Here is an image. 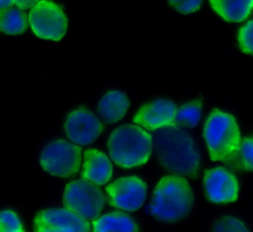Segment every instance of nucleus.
<instances>
[{
    "instance_id": "1",
    "label": "nucleus",
    "mask_w": 253,
    "mask_h": 232,
    "mask_svg": "<svg viewBox=\"0 0 253 232\" xmlns=\"http://www.w3.org/2000/svg\"><path fill=\"white\" fill-rule=\"evenodd\" d=\"M156 157L161 166L174 175L195 178L200 153L191 135L174 123L162 126L153 135Z\"/></svg>"
},
{
    "instance_id": "2",
    "label": "nucleus",
    "mask_w": 253,
    "mask_h": 232,
    "mask_svg": "<svg viewBox=\"0 0 253 232\" xmlns=\"http://www.w3.org/2000/svg\"><path fill=\"white\" fill-rule=\"evenodd\" d=\"M194 204V195L188 181L179 175H167L156 185L149 212L158 220L173 222L187 216Z\"/></svg>"
},
{
    "instance_id": "3",
    "label": "nucleus",
    "mask_w": 253,
    "mask_h": 232,
    "mask_svg": "<svg viewBox=\"0 0 253 232\" xmlns=\"http://www.w3.org/2000/svg\"><path fill=\"white\" fill-rule=\"evenodd\" d=\"M107 146L117 165L132 168L145 164L152 153V136L136 124H125L111 133Z\"/></svg>"
},
{
    "instance_id": "4",
    "label": "nucleus",
    "mask_w": 253,
    "mask_h": 232,
    "mask_svg": "<svg viewBox=\"0 0 253 232\" xmlns=\"http://www.w3.org/2000/svg\"><path fill=\"white\" fill-rule=\"evenodd\" d=\"M204 138L212 161L224 162L238 147L241 140L235 117L218 109L209 115L204 127Z\"/></svg>"
},
{
    "instance_id": "5",
    "label": "nucleus",
    "mask_w": 253,
    "mask_h": 232,
    "mask_svg": "<svg viewBox=\"0 0 253 232\" xmlns=\"http://www.w3.org/2000/svg\"><path fill=\"white\" fill-rule=\"evenodd\" d=\"M105 201V194L98 185L85 178L67 184L63 193L64 207L88 221L99 217Z\"/></svg>"
},
{
    "instance_id": "6",
    "label": "nucleus",
    "mask_w": 253,
    "mask_h": 232,
    "mask_svg": "<svg viewBox=\"0 0 253 232\" xmlns=\"http://www.w3.org/2000/svg\"><path fill=\"white\" fill-rule=\"evenodd\" d=\"M81 160V148L63 139L49 142L40 157L42 169L48 174L60 178H68L76 174Z\"/></svg>"
},
{
    "instance_id": "7",
    "label": "nucleus",
    "mask_w": 253,
    "mask_h": 232,
    "mask_svg": "<svg viewBox=\"0 0 253 232\" xmlns=\"http://www.w3.org/2000/svg\"><path fill=\"white\" fill-rule=\"evenodd\" d=\"M29 23L37 37L51 40L61 39L68 26L62 8L50 0H41L31 9Z\"/></svg>"
},
{
    "instance_id": "8",
    "label": "nucleus",
    "mask_w": 253,
    "mask_h": 232,
    "mask_svg": "<svg viewBox=\"0 0 253 232\" xmlns=\"http://www.w3.org/2000/svg\"><path fill=\"white\" fill-rule=\"evenodd\" d=\"M111 206L126 211L140 208L146 197V184L136 176L123 177L106 188Z\"/></svg>"
},
{
    "instance_id": "9",
    "label": "nucleus",
    "mask_w": 253,
    "mask_h": 232,
    "mask_svg": "<svg viewBox=\"0 0 253 232\" xmlns=\"http://www.w3.org/2000/svg\"><path fill=\"white\" fill-rule=\"evenodd\" d=\"M34 229L38 232H88L91 227L88 220L67 208H49L42 210L36 215Z\"/></svg>"
},
{
    "instance_id": "10",
    "label": "nucleus",
    "mask_w": 253,
    "mask_h": 232,
    "mask_svg": "<svg viewBox=\"0 0 253 232\" xmlns=\"http://www.w3.org/2000/svg\"><path fill=\"white\" fill-rule=\"evenodd\" d=\"M204 190L211 202L227 203L237 200L239 189L232 173L223 167H215L205 172Z\"/></svg>"
},
{
    "instance_id": "11",
    "label": "nucleus",
    "mask_w": 253,
    "mask_h": 232,
    "mask_svg": "<svg viewBox=\"0 0 253 232\" xmlns=\"http://www.w3.org/2000/svg\"><path fill=\"white\" fill-rule=\"evenodd\" d=\"M64 129L71 141L79 145H88L102 133L103 124L93 113L85 108H78L67 116Z\"/></svg>"
},
{
    "instance_id": "12",
    "label": "nucleus",
    "mask_w": 253,
    "mask_h": 232,
    "mask_svg": "<svg viewBox=\"0 0 253 232\" xmlns=\"http://www.w3.org/2000/svg\"><path fill=\"white\" fill-rule=\"evenodd\" d=\"M176 105L165 99H157L143 105L134 115L132 121L147 130H156L173 123L176 116Z\"/></svg>"
},
{
    "instance_id": "13",
    "label": "nucleus",
    "mask_w": 253,
    "mask_h": 232,
    "mask_svg": "<svg viewBox=\"0 0 253 232\" xmlns=\"http://www.w3.org/2000/svg\"><path fill=\"white\" fill-rule=\"evenodd\" d=\"M113 172V166L107 155L97 149H88L84 152L82 177L97 185L107 184Z\"/></svg>"
},
{
    "instance_id": "14",
    "label": "nucleus",
    "mask_w": 253,
    "mask_h": 232,
    "mask_svg": "<svg viewBox=\"0 0 253 232\" xmlns=\"http://www.w3.org/2000/svg\"><path fill=\"white\" fill-rule=\"evenodd\" d=\"M129 107L127 97L121 91H110L98 104V113L107 123H115L122 119Z\"/></svg>"
},
{
    "instance_id": "15",
    "label": "nucleus",
    "mask_w": 253,
    "mask_h": 232,
    "mask_svg": "<svg viewBox=\"0 0 253 232\" xmlns=\"http://www.w3.org/2000/svg\"><path fill=\"white\" fill-rule=\"evenodd\" d=\"M211 7L223 20L238 23L253 11V0H209Z\"/></svg>"
},
{
    "instance_id": "16",
    "label": "nucleus",
    "mask_w": 253,
    "mask_h": 232,
    "mask_svg": "<svg viewBox=\"0 0 253 232\" xmlns=\"http://www.w3.org/2000/svg\"><path fill=\"white\" fill-rule=\"evenodd\" d=\"M93 229L99 231H137V224L127 214L120 211L110 212L93 220Z\"/></svg>"
},
{
    "instance_id": "17",
    "label": "nucleus",
    "mask_w": 253,
    "mask_h": 232,
    "mask_svg": "<svg viewBox=\"0 0 253 232\" xmlns=\"http://www.w3.org/2000/svg\"><path fill=\"white\" fill-rule=\"evenodd\" d=\"M28 27V16L21 9L8 7L0 9V32L7 35L23 34Z\"/></svg>"
},
{
    "instance_id": "18",
    "label": "nucleus",
    "mask_w": 253,
    "mask_h": 232,
    "mask_svg": "<svg viewBox=\"0 0 253 232\" xmlns=\"http://www.w3.org/2000/svg\"><path fill=\"white\" fill-rule=\"evenodd\" d=\"M223 163L235 170L253 171V134L243 137L236 150Z\"/></svg>"
},
{
    "instance_id": "19",
    "label": "nucleus",
    "mask_w": 253,
    "mask_h": 232,
    "mask_svg": "<svg viewBox=\"0 0 253 232\" xmlns=\"http://www.w3.org/2000/svg\"><path fill=\"white\" fill-rule=\"evenodd\" d=\"M201 116L202 102L195 100L183 105L177 110L173 123L183 128H191L198 124Z\"/></svg>"
},
{
    "instance_id": "20",
    "label": "nucleus",
    "mask_w": 253,
    "mask_h": 232,
    "mask_svg": "<svg viewBox=\"0 0 253 232\" xmlns=\"http://www.w3.org/2000/svg\"><path fill=\"white\" fill-rule=\"evenodd\" d=\"M19 231H24V228L18 215L10 209L0 211V232Z\"/></svg>"
},
{
    "instance_id": "21",
    "label": "nucleus",
    "mask_w": 253,
    "mask_h": 232,
    "mask_svg": "<svg viewBox=\"0 0 253 232\" xmlns=\"http://www.w3.org/2000/svg\"><path fill=\"white\" fill-rule=\"evenodd\" d=\"M237 39L241 51L253 55V20L248 21L240 28Z\"/></svg>"
},
{
    "instance_id": "22",
    "label": "nucleus",
    "mask_w": 253,
    "mask_h": 232,
    "mask_svg": "<svg viewBox=\"0 0 253 232\" xmlns=\"http://www.w3.org/2000/svg\"><path fill=\"white\" fill-rule=\"evenodd\" d=\"M212 231L229 232V231H249L246 225L232 216H223L216 220L212 225Z\"/></svg>"
},
{
    "instance_id": "23",
    "label": "nucleus",
    "mask_w": 253,
    "mask_h": 232,
    "mask_svg": "<svg viewBox=\"0 0 253 232\" xmlns=\"http://www.w3.org/2000/svg\"><path fill=\"white\" fill-rule=\"evenodd\" d=\"M203 0H168L169 4L182 14H190L200 9Z\"/></svg>"
},
{
    "instance_id": "24",
    "label": "nucleus",
    "mask_w": 253,
    "mask_h": 232,
    "mask_svg": "<svg viewBox=\"0 0 253 232\" xmlns=\"http://www.w3.org/2000/svg\"><path fill=\"white\" fill-rule=\"evenodd\" d=\"M39 2L40 0H15V5L21 10H26L33 8Z\"/></svg>"
},
{
    "instance_id": "25",
    "label": "nucleus",
    "mask_w": 253,
    "mask_h": 232,
    "mask_svg": "<svg viewBox=\"0 0 253 232\" xmlns=\"http://www.w3.org/2000/svg\"><path fill=\"white\" fill-rule=\"evenodd\" d=\"M15 4V0H0V9L12 7Z\"/></svg>"
}]
</instances>
